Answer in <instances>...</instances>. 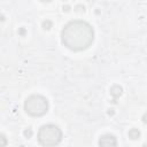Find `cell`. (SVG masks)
Here are the masks:
<instances>
[{"label": "cell", "mask_w": 147, "mask_h": 147, "mask_svg": "<svg viewBox=\"0 0 147 147\" xmlns=\"http://www.w3.org/2000/svg\"><path fill=\"white\" fill-rule=\"evenodd\" d=\"M61 40L62 44L71 51H84L92 45L94 40V31L85 21H70L62 29Z\"/></svg>", "instance_id": "1"}, {"label": "cell", "mask_w": 147, "mask_h": 147, "mask_svg": "<svg viewBox=\"0 0 147 147\" xmlns=\"http://www.w3.org/2000/svg\"><path fill=\"white\" fill-rule=\"evenodd\" d=\"M62 140V131L54 124L42 125L38 131V141L44 147H55Z\"/></svg>", "instance_id": "2"}, {"label": "cell", "mask_w": 147, "mask_h": 147, "mask_svg": "<svg viewBox=\"0 0 147 147\" xmlns=\"http://www.w3.org/2000/svg\"><path fill=\"white\" fill-rule=\"evenodd\" d=\"M48 100L40 94L30 95L24 102V110L26 111V114L33 117L45 115L48 111Z\"/></svg>", "instance_id": "3"}, {"label": "cell", "mask_w": 147, "mask_h": 147, "mask_svg": "<svg viewBox=\"0 0 147 147\" xmlns=\"http://www.w3.org/2000/svg\"><path fill=\"white\" fill-rule=\"evenodd\" d=\"M99 146L100 147H116L117 146V139L113 134H103L99 139Z\"/></svg>", "instance_id": "4"}, {"label": "cell", "mask_w": 147, "mask_h": 147, "mask_svg": "<svg viewBox=\"0 0 147 147\" xmlns=\"http://www.w3.org/2000/svg\"><path fill=\"white\" fill-rule=\"evenodd\" d=\"M139 136H140V132L137 129H132V130L129 131V137L132 138V139H137Z\"/></svg>", "instance_id": "5"}, {"label": "cell", "mask_w": 147, "mask_h": 147, "mask_svg": "<svg viewBox=\"0 0 147 147\" xmlns=\"http://www.w3.org/2000/svg\"><path fill=\"white\" fill-rule=\"evenodd\" d=\"M6 145H7V138L2 133H0V147H6Z\"/></svg>", "instance_id": "6"}, {"label": "cell", "mask_w": 147, "mask_h": 147, "mask_svg": "<svg viewBox=\"0 0 147 147\" xmlns=\"http://www.w3.org/2000/svg\"><path fill=\"white\" fill-rule=\"evenodd\" d=\"M24 134H25V136H28V137H31V134H32V131L29 129V130H26V131L24 132Z\"/></svg>", "instance_id": "7"}]
</instances>
